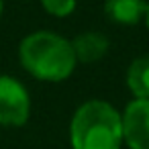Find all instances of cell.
Instances as JSON below:
<instances>
[{
  "mask_svg": "<svg viewBox=\"0 0 149 149\" xmlns=\"http://www.w3.org/2000/svg\"><path fill=\"white\" fill-rule=\"evenodd\" d=\"M19 57L29 74L47 82L65 80L76 68L72 43L47 31L25 37L19 47Z\"/></svg>",
  "mask_w": 149,
  "mask_h": 149,
  "instance_id": "cell-1",
  "label": "cell"
},
{
  "mask_svg": "<svg viewBox=\"0 0 149 149\" xmlns=\"http://www.w3.org/2000/svg\"><path fill=\"white\" fill-rule=\"evenodd\" d=\"M70 137L74 149H120L123 118L108 102H84L72 118Z\"/></svg>",
  "mask_w": 149,
  "mask_h": 149,
  "instance_id": "cell-2",
  "label": "cell"
},
{
  "mask_svg": "<svg viewBox=\"0 0 149 149\" xmlns=\"http://www.w3.org/2000/svg\"><path fill=\"white\" fill-rule=\"evenodd\" d=\"M29 112L31 100L27 88L10 76H0V125L21 127L27 123Z\"/></svg>",
  "mask_w": 149,
  "mask_h": 149,
  "instance_id": "cell-3",
  "label": "cell"
},
{
  "mask_svg": "<svg viewBox=\"0 0 149 149\" xmlns=\"http://www.w3.org/2000/svg\"><path fill=\"white\" fill-rule=\"evenodd\" d=\"M123 118V139L131 149H149V100H133Z\"/></svg>",
  "mask_w": 149,
  "mask_h": 149,
  "instance_id": "cell-4",
  "label": "cell"
},
{
  "mask_svg": "<svg viewBox=\"0 0 149 149\" xmlns=\"http://www.w3.org/2000/svg\"><path fill=\"white\" fill-rule=\"evenodd\" d=\"M72 49L76 55V61H84V63H94L100 57L106 55L108 51V39L102 33H82L72 41Z\"/></svg>",
  "mask_w": 149,
  "mask_h": 149,
  "instance_id": "cell-5",
  "label": "cell"
},
{
  "mask_svg": "<svg viewBox=\"0 0 149 149\" xmlns=\"http://www.w3.org/2000/svg\"><path fill=\"white\" fill-rule=\"evenodd\" d=\"M145 0H106L104 2V13L108 15V19L123 25L137 23L141 17H145Z\"/></svg>",
  "mask_w": 149,
  "mask_h": 149,
  "instance_id": "cell-6",
  "label": "cell"
},
{
  "mask_svg": "<svg viewBox=\"0 0 149 149\" xmlns=\"http://www.w3.org/2000/svg\"><path fill=\"white\" fill-rule=\"evenodd\" d=\"M127 84L139 100H149V55L131 61L127 70Z\"/></svg>",
  "mask_w": 149,
  "mask_h": 149,
  "instance_id": "cell-7",
  "label": "cell"
},
{
  "mask_svg": "<svg viewBox=\"0 0 149 149\" xmlns=\"http://www.w3.org/2000/svg\"><path fill=\"white\" fill-rule=\"evenodd\" d=\"M41 4L53 17H68L76 8V0H41Z\"/></svg>",
  "mask_w": 149,
  "mask_h": 149,
  "instance_id": "cell-8",
  "label": "cell"
},
{
  "mask_svg": "<svg viewBox=\"0 0 149 149\" xmlns=\"http://www.w3.org/2000/svg\"><path fill=\"white\" fill-rule=\"evenodd\" d=\"M145 23H147V27H149V4H147V8H145Z\"/></svg>",
  "mask_w": 149,
  "mask_h": 149,
  "instance_id": "cell-9",
  "label": "cell"
},
{
  "mask_svg": "<svg viewBox=\"0 0 149 149\" xmlns=\"http://www.w3.org/2000/svg\"><path fill=\"white\" fill-rule=\"evenodd\" d=\"M0 15H2V0H0Z\"/></svg>",
  "mask_w": 149,
  "mask_h": 149,
  "instance_id": "cell-10",
  "label": "cell"
}]
</instances>
